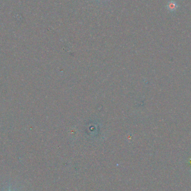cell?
I'll return each instance as SVG.
<instances>
[{"label": "cell", "mask_w": 191, "mask_h": 191, "mask_svg": "<svg viewBox=\"0 0 191 191\" xmlns=\"http://www.w3.org/2000/svg\"><path fill=\"white\" fill-rule=\"evenodd\" d=\"M189 163L190 164V165H191V158L190 159V161H189Z\"/></svg>", "instance_id": "obj_1"}, {"label": "cell", "mask_w": 191, "mask_h": 191, "mask_svg": "<svg viewBox=\"0 0 191 191\" xmlns=\"http://www.w3.org/2000/svg\"></svg>", "instance_id": "obj_2"}]
</instances>
